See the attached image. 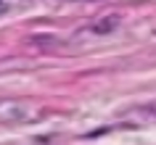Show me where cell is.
I'll list each match as a JSON object with an SVG mask.
<instances>
[{"label": "cell", "instance_id": "cell-1", "mask_svg": "<svg viewBox=\"0 0 156 145\" xmlns=\"http://www.w3.org/2000/svg\"><path fill=\"white\" fill-rule=\"evenodd\" d=\"M34 113L24 100H0V121H27Z\"/></svg>", "mask_w": 156, "mask_h": 145}, {"label": "cell", "instance_id": "cell-2", "mask_svg": "<svg viewBox=\"0 0 156 145\" xmlns=\"http://www.w3.org/2000/svg\"><path fill=\"white\" fill-rule=\"evenodd\" d=\"M5 11H8V3H5V0H0V13H5Z\"/></svg>", "mask_w": 156, "mask_h": 145}]
</instances>
